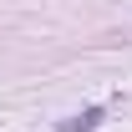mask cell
Listing matches in <instances>:
<instances>
[{"mask_svg":"<svg viewBox=\"0 0 132 132\" xmlns=\"http://www.w3.org/2000/svg\"><path fill=\"white\" fill-rule=\"evenodd\" d=\"M102 107H86V112H76V117H66V122H56V132H97L102 127Z\"/></svg>","mask_w":132,"mask_h":132,"instance_id":"6da1fadb","label":"cell"}]
</instances>
